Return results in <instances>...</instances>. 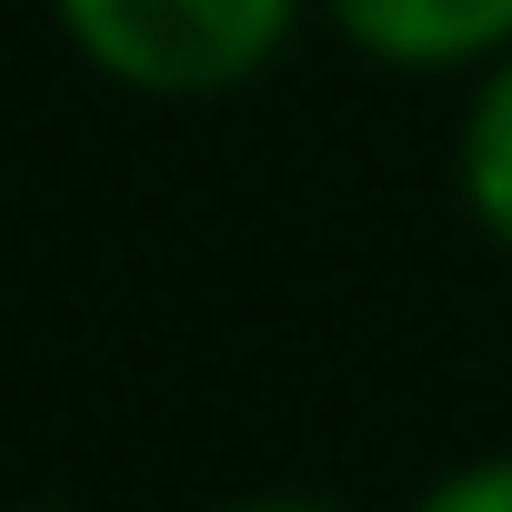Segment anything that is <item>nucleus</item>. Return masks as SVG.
<instances>
[{"mask_svg":"<svg viewBox=\"0 0 512 512\" xmlns=\"http://www.w3.org/2000/svg\"><path fill=\"white\" fill-rule=\"evenodd\" d=\"M71 51L151 101H211L251 81L302 21V0H51Z\"/></svg>","mask_w":512,"mask_h":512,"instance_id":"obj_1","label":"nucleus"},{"mask_svg":"<svg viewBox=\"0 0 512 512\" xmlns=\"http://www.w3.org/2000/svg\"><path fill=\"white\" fill-rule=\"evenodd\" d=\"M332 31L392 71H492L512 51V0H322Z\"/></svg>","mask_w":512,"mask_h":512,"instance_id":"obj_2","label":"nucleus"},{"mask_svg":"<svg viewBox=\"0 0 512 512\" xmlns=\"http://www.w3.org/2000/svg\"><path fill=\"white\" fill-rule=\"evenodd\" d=\"M462 201H472V221L512 251V51L482 71V91H472V111H462Z\"/></svg>","mask_w":512,"mask_h":512,"instance_id":"obj_3","label":"nucleus"},{"mask_svg":"<svg viewBox=\"0 0 512 512\" xmlns=\"http://www.w3.org/2000/svg\"><path fill=\"white\" fill-rule=\"evenodd\" d=\"M412 512H512V452H492V462H462V472H442Z\"/></svg>","mask_w":512,"mask_h":512,"instance_id":"obj_4","label":"nucleus"},{"mask_svg":"<svg viewBox=\"0 0 512 512\" xmlns=\"http://www.w3.org/2000/svg\"><path fill=\"white\" fill-rule=\"evenodd\" d=\"M231 512H342V502H302V492H272V502H231Z\"/></svg>","mask_w":512,"mask_h":512,"instance_id":"obj_5","label":"nucleus"},{"mask_svg":"<svg viewBox=\"0 0 512 512\" xmlns=\"http://www.w3.org/2000/svg\"><path fill=\"white\" fill-rule=\"evenodd\" d=\"M41 512H71V502H41Z\"/></svg>","mask_w":512,"mask_h":512,"instance_id":"obj_6","label":"nucleus"}]
</instances>
